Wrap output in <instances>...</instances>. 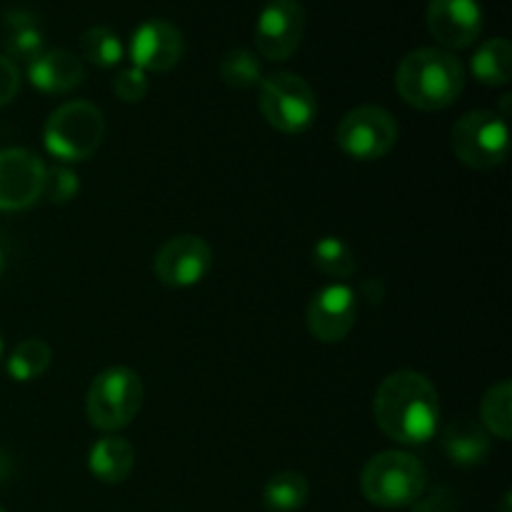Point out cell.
<instances>
[{"label": "cell", "mask_w": 512, "mask_h": 512, "mask_svg": "<svg viewBox=\"0 0 512 512\" xmlns=\"http://www.w3.org/2000/svg\"><path fill=\"white\" fill-rule=\"evenodd\" d=\"M378 428L403 445H423L438 433L440 400L435 385L415 370L390 373L373 398Z\"/></svg>", "instance_id": "cell-1"}, {"label": "cell", "mask_w": 512, "mask_h": 512, "mask_svg": "<svg viewBox=\"0 0 512 512\" xmlns=\"http://www.w3.org/2000/svg\"><path fill=\"white\" fill-rule=\"evenodd\" d=\"M400 98L413 108L443 110L460 98L465 88V68L443 48H418L405 55L395 73Z\"/></svg>", "instance_id": "cell-2"}, {"label": "cell", "mask_w": 512, "mask_h": 512, "mask_svg": "<svg viewBox=\"0 0 512 512\" xmlns=\"http://www.w3.org/2000/svg\"><path fill=\"white\" fill-rule=\"evenodd\" d=\"M428 473L425 465L410 453L385 450L368 460L360 475V490L365 500L378 508H408L415 500L423 498Z\"/></svg>", "instance_id": "cell-3"}, {"label": "cell", "mask_w": 512, "mask_h": 512, "mask_svg": "<svg viewBox=\"0 0 512 512\" xmlns=\"http://www.w3.org/2000/svg\"><path fill=\"white\" fill-rule=\"evenodd\" d=\"M105 135V118L98 105L88 100H70L53 110L45 123V148L60 163H80L100 148Z\"/></svg>", "instance_id": "cell-4"}, {"label": "cell", "mask_w": 512, "mask_h": 512, "mask_svg": "<svg viewBox=\"0 0 512 512\" xmlns=\"http://www.w3.org/2000/svg\"><path fill=\"white\" fill-rule=\"evenodd\" d=\"M143 380L130 368H108L93 378L85 398L90 425L103 433L123 430L143 408Z\"/></svg>", "instance_id": "cell-5"}, {"label": "cell", "mask_w": 512, "mask_h": 512, "mask_svg": "<svg viewBox=\"0 0 512 512\" xmlns=\"http://www.w3.org/2000/svg\"><path fill=\"white\" fill-rule=\"evenodd\" d=\"M258 105L265 123L285 135L308 130L318 113V100L308 80L288 70H278L260 80Z\"/></svg>", "instance_id": "cell-6"}, {"label": "cell", "mask_w": 512, "mask_h": 512, "mask_svg": "<svg viewBox=\"0 0 512 512\" xmlns=\"http://www.w3.org/2000/svg\"><path fill=\"white\" fill-rule=\"evenodd\" d=\"M450 148L460 163L473 170H493L508 160V120L490 110H473L458 118L450 130Z\"/></svg>", "instance_id": "cell-7"}, {"label": "cell", "mask_w": 512, "mask_h": 512, "mask_svg": "<svg viewBox=\"0 0 512 512\" xmlns=\"http://www.w3.org/2000/svg\"><path fill=\"white\" fill-rule=\"evenodd\" d=\"M398 140V123L378 105L353 108L338 125V145L355 160H380Z\"/></svg>", "instance_id": "cell-8"}, {"label": "cell", "mask_w": 512, "mask_h": 512, "mask_svg": "<svg viewBox=\"0 0 512 512\" xmlns=\"http://www.w3.org/2000/svg\"><path fill=\"white\" fill-rule=\"evenodd\" d=\"M305 20L300 0H268L255 23V50L273 63L293 58L303 43Z\"/></svg>", "instance_id": "cell-9"}, {"label": "cell", "mask_w": 512, "mask_h": 512, "mask_svg": "<svg viewBox=\"0 0 512 512\" xmlns=\"http://www.w3.org/2000/svg\"><path fill=\"white\" fill-rule=\"evenodd\" d=\"M155 275L170 288H193L213 268V248L200 235H175L155 255Z\"/></svg>", "instance_id": "cell-10"}, {"label": "cell", "mask_w": 512, "mask_h": 512, "mask_svg": "<svg viewBox=\"0 0 512 512\" xmlns=\"http://www.w3.org/2000/svg\"><path fill=\"white\" fill-rule=\"evenodd\" d=\"M425 25L443 50H465L483 33L478 0H428Z\"/></svg>", "instance_id": "cell-11"}, {"label": "cell", "mask_w": 512, "mask_h": 512, "mask_svg": "<svg viewBox=\"0 0 512 512\" xmlns=\"http://www.w3.org/2000/svg\"><path fill=\"white\" fill-rule=\"evenodd\" d=\"M358 320V295L350 285L333 283L313 295L308 303V330L320 343H340Z\"/></svg>", "instance_id": "cell-12"}, {"label": "cell", "mask_w": 512, "mask_h": 512, "mask_svg": "<svg viewBox=\"0 0 512 512\" xmlns=\"http://www.w3.org/2000/svg\"><path fill=\"white\" fill-rule=\"evenodd\" d=\"M185 50L183 33L168 20H145L130 35L128 53L133 68L143 73H168L180 63Z\"/></svg>", "instance_id": "cell-13"}, {"label": "cell", "mask_w": 512, "mask_h": 512, "mask_svg": "<svg viewBox=\"0 0 512 512\" xmlns=\"http://www.w3.org/2000/svg\"><path fill=\"white\" fill-rule=\"evenodd\" d=\"M45 165L23 148L0 150V210H23L43 193Z\"/></svg>", "instance_id": "cell-14"}, {"label": "cell", "mask_w": 512, "mask_h": 512, "mask_svg": "<svg viewBox=\"0 0 512 512\" xmlns=\"http://www.w3.org/2000/svg\"><path fill=\"white\" fill-rule=\"evenodd\" d=\"M28 80L40 93L63 95L83 83L85 68L80 63V58H75L70 50H43V53L35 55L28 63Z\"/></svg>", "instance_id": "cell-15"}, {"label": "cell", "mask_w": 512, "mask_h": 512, "mask_svg": "<svg viewBox=\"0 0 512 512\" xmlns=\"http://www.w3.org/2000/svg\"><path fill=\"white\" fill-rule=\"evenodd\" d=\"M135 468V448L125 438L105 435L95 440L88 453V470L105 485H118L130 478Z\"/></svg>", "instance_id": "cell-16"}, {"label": "cell", "mask_w": 512, "mask_h": 512, "mask_svg": "<svg viewBox=\"0 0 512 512\" xmlns=\"http://www.w3.org/2000/svg\"><path fill=\"white\" fill-rule=\"evenodd\" d=\"M443 450L455 465H463V468L480 465L490 453L488 430L473 420H453L443 433Z\"/></svg>", "instance_id": "cell-17"}, {"label": "cell", "mask_w": 512, "mask_h": 512, "mask_svg": "<svg viewBox=\"0 0 512 512\" xmlns=\"http://www.w3.org/2000/svg\"><path fill=\"white\" fill-rule=\"evenodd\" d=\"M470 70H473L475 80L490 88H500L508 85L512 78V45L505 38L485 40L470 60Z\"/></svg>", "instance_id": "cell-18"}, {"label": "cell", "mask_w": 512, "mask_h": 512, "mask_svg": "<svg viewBox=\"0 0 512 512\" xmlns=\"http://www.w3.org/2000/svg\"><path fill=\"white\" fill-rule=\"evenodd\" d=\"M308 478L298 470H283L273 475L263 490V503L270 512H298L308 503Z\"/></svg>", "instance_id": "cell-19"}, {"label": "cell", "mask_w": 512, "mask_h": 512, "mask_svg": "<svg viewBox=\"0 0 512 512\" xmlns=\"http://www.w3.org/2000/svg\"><path fill=\"white\" fill-rule=\"evenodd\" d=\"M3 45L8 50V58L20 60H33L45 50L43 30L38 28L35 18L30 13H10L5 18V33Z\"/></svg>", "instance_id": "cell-20"}, {"label": "cell", "mask_w": 512, "mask_h": 512, "mask_svg": "<svg viewBox=\"0 0 512 512\" xmlns=\"http://www.w3.org/2000/svg\"><path fill=\"white\" fill-rule=\"evenodd\" d=\"M50 363H53L50 345L40 338H30L15 345L13 353L8 355L5 368H8V375L15 383H30V380H38L40 375H45Z\"/></svg>", "instance_id": "cell-21"}, {"label": "cell", "mask_w": 512, "mask_h": 512, "mask_svg": "<svg viewBox=\"0 0 512 512\" xmlns=\"http://www.w3.org/2000/svg\"><path fill=\"white\" fill-rule=\"evenodd\" d=\"M480 420L488 435L500 440L512 438V385L508 380L493 385L480 403Z\"/></svg>", "instance_id": "cell-22"}, {"label": "cell", "mask_w": 512, "mask_h": 512, "mask_svg": "<svg viewBox=\"0 0 512 512\" xmlns=\"http://www.w3.org/2000/svg\"><path fill=\"white\" fill-rule=\"evenodd\" d=\"M310 260H313L315 268L323 275H330V278H350V275L358 270V263H355V253L343 238H335V235H325L318 243L313 245V253H310Z\"/></svg>", "instance_id": "cell-23"}, {"label": "cell", "mask_w": 512, "mask_h": 512, "mask_svg": "<svg viewBox=\"0 0 512 512\" xmlns=\"http://www.w3.org/2000/svg\"><path fill=\"white\" fill-rule=\"evenodd\" d=\"M220 78H223V83L228 88L248 90L253 85H260V80H263V65H260L258 55L253 50L233 48L220 60Z\"/></svg>", "instance_id": "cell-24"}, {"label": "cell", "mask_w": 512, "mask_h": 512, "mask_svg": "<svg viewBox=\"0 0 512 512\" xmlns=\"http://www.w3.org/2000/svg\"><path fill=\"white\" fill-rule=\"evenodd\" d=\"M80 48L95 68H115L125 55L118 33H113L108 25H93V28L85 30L83 38H80Z\"/></svg>", "instance_id": "cell-25"}, {"label": "cell", "mask_w": 512, "mask_h": 512, "mask_svg": "<svg viewBox=\"0 0 512 512\" xmlns=\"http://www.w3.org/2000/svg\"><path fill=\"white\" fill-rule=\"evenodd\" d=\"M80 190V180L75 175V170H70L68 165H50L45 168V178H43V193L40 198L50 200L53 205H65L78 195Z\"/></svg>", "instance_id": "cell-26"}, {"label": "cell", "mask_w": 512, "mask_h": 512, "mask_svg": "<svg viewBox=\"0 0 512 512\" xmlns=\"http://www.w3.org/2000/svg\"><path fill=\"white\" fill-rule=\"evenodd\" d=\"M148 88H150L148 73L133 68V65H130V68L118 70L113 78V93L120 103H140V100L145 98V93H148Z\"/></svg>", "instance_id": "cell-27"}, {"label": "cell", "mask_w": 512, "mask_h": 512, "mask_svg": "<svg viewBox=\"0 0 512 512\" xmlns=\"http://www.w3.org/2000/svg\"><path fill=\"white\" fill-rule=\"evenodd\" d=\"M20 90V68L8 55H0V108L8 105Z\"/></svg>", "instance_id": "cell-28"}, {"label": "cell", "mask_w": 512, "mask_h": 512, "mask_svg": "<svg viewBox=\"0 0 512 512\" xmlns=\"http://www.w3.org/2000/svg\"><path fill=\"white\" fill-rule=\"evenodd\" d=\"M10 473H13V460H10V455L5 450H0V483H5L10 478Z\"/></svg>", "instance_id": "cell-29"}, {"label": "cell", "mask_w": 512, "mask_h": 512, "mask_svg": "<svg viewBox=\"0 0 512 512\" xmlns=\"http://www.w3.org/2000/svg\"><path fill=\"white\" fill-rule=\"evenodd\" d=\"M5 263H8V260H5V250H3V245H0V278H3V273H5Z\"/></svg>", "instance_id": "cell-30"}, {"label": "cell", "mask_w": 512, "mask_h": 512, "mask_svg": "<svg viewBox=\"0 0 512 512\" xmlns=\"http://www.w3.org/2000/svg\"><path fill=\"white\" fill-rule=\"evenodd\" d=\"M500 512H510V493L503 498V505H500Z\"/></svg>", "instance_id": "cell-31"}, {"label": "cell", "mask_w": 512, "mask_h": 512, "mask_svg": "<svg viewBox=\"0 0 512 512\" xmlns=\"http://www.w3.org/2000/svg\"><path fill=\"white\" fill-rule=\"evenodd\" d=\"M0 360H3V338H0Z\"/></svg>", "instance_id": "cell-32"}, {"label": "cell", "mask_w": 512, "mask_h": 512, "mask_svg": "<svg viewBox=\"0 0 512 512\" xmlns=\"http://www.w3.org/2000/svg\"><path fill=\"white\" fill-rule=\"evenodd\" d=\"M0 512H5V510H3V505H0Z\"/></svg>", "instance_id": "cell-33"}]
</instances>
